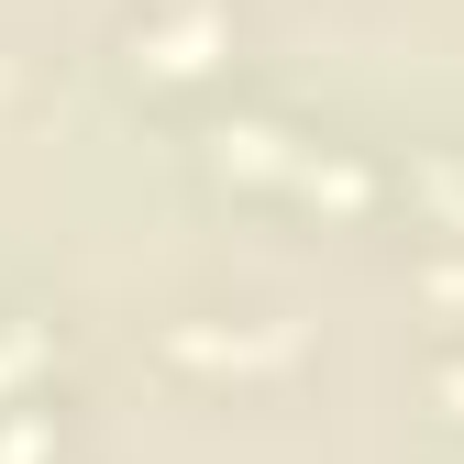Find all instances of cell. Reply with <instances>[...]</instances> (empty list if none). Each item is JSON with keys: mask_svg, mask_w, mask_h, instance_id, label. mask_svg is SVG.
<instances>
[{"mask_svg": "<svg viewBox=\"0 0 464 464\" xmlns=\"http://www.w3.org/2000/svg\"><path fill=\"white\" fill-rule=\"evenodd\" d=\"M398 199H410L442 244H464V144H442V155H420L410 178H398Z\"/></svg>", "mask_w": 464, "mask_h": 464, "instance_id": "cell-4", "label": "cell"}, {"mask_svg": "<svg viewBox=\"0 0 464 464\" xmlns=\"http://www.w3.org/2000/svg\"><path fill=\"white\" fill-rule=\"evenodd\" d=\"M232 44H244L232 0H133L122 67H133L144 89H210V78L232 67Z\"/></svg>", "mask_w": 464, "mask_h": 464, "instance_id": "cell-1", "label": "cell"}, {"mask_svg": "<svg viewBox=\"0 0 464 464\" xmlns=\"http://www.w3.org/2000/svg\"><path fill=\"white\" fill-rule=\"evenodd\" d=\"M299 122H276V111H232L210 122V178L221 188H287V166H299Z\"/></svg>", "mask_w": 464, "mask_h": 464, "instance_id": "cell-3", "label": "cell"}, {"mask_svg": "<svg viewBox=\"0 0 464 464\" xmlns=\"http://www.w3.org/2000/svg\"><path fill=\"white\" fill-rule=\"evenodd\" d=\"M299 354H310V343H299V321H276V310H178V321H166V365H178V376H232V387H244V376H299Z\"/></svg>", "mask_w": 464, "mask_h": 464, "instance_id": "cell-2", "label": "cell"}, {"mask_svg": "<svg viewBox=\"0 0 464 464\" xmlns=\"http://www.w3.org/2000/svg\"><path fill=\"white\" fill-rule=\"evenodd\" d=\"M44 376H55V332L34 310H0V398H44Z\"/></svg>", "mask_w": 464, "mask_h": 464, "instance_id": "cell-5", "label": "cell"}, {"mask_svg": "<svg viewBox=\"0 0 464 464\" xmlns=\"http://www.w3.org/2000/svg\"><path fill=\"white\" fill-rule=\"evenodd\" d=\"M0 464H55V410L44 398H0Z\"/></svg>", "mask_w": 464, "mask_h": 464, "instance_id": "cell-6", "label": "cell"}, {"mask_svg": "<svg viewBox=\"0 0 464 464\" xmlns=\"http://www.w3.org/2000/svg\"><path fill=\"white\" fill-rule=\"evenodd\" d=\"M431 410L464 431V354H442V365H431Z\"/></svg>", "mask_w": 464, "mask_h": 464, "instance_id": "cell-7", "label": "cell"}]
</instances>
